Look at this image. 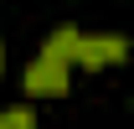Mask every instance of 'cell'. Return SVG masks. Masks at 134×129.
Here are the masks:
<instances>
[{
  "label": "cell",
  "mask_w": 134,
  "mask_h": 129,
  "mask_svg": "<svg viewBox=\"0 0 134 129\" xmlns=\"http://www.w3.org/2000/svg\"><path fill=\"white\" fill-rule=\"evenodd\" d=\"M21 83H26L31 98H62L67 88H72V67H67V62H52V57H36V62L21 72Z\"/></svg>",
  "instance_id": "2"
},
{
  "label": "cell",
  "mask_w": 134,
  "mask_h": 129,
  "mask_svg": "<svg viewBox=\"0 0 134 129\" xmlns=\"http://www.w3.org/2000/svg\"><path fill=\"white\" fill-rule=\"evenodd\" d=\"M0 129H36V109H31V103H10V109H0Z\"/></svg>",
  "instance_id": "4"
},
{
  "label": "cell",
  "mask_w": 134,
  "mask_h": 129,
  "mask_svg": "<svg viewBox=\"0 0 134 129\" xmlns=\"http://www.w3.org/2000/svg\"><path fill=\"white\" fill-rule=\"evenodd\" d=\"M0 72H5V41H0Z\"/></svg>",
  "instance_id": "5"
},
{
  "label": "cell",
  "mask_w": 134,
  "mask_h": 129,
  "mask_svg": "<svg viewBox=\"0 0 134 129\" xmlns=\"http://www.w3.org/2000/svg\"><path fill=\"white\" fill-rule=\"evenodd\" d=\"M134 52V41L124 31H83V41H77V62L72 67H119L124 57Z\"/></svg>",
  "instance_id": "1"
},
{
  "label": "cell",
  "mask_w": 134,
  "mask_h": 129,
  "mask_svg": "<svg viewBox=\"0 0 134 129\" xmlns=\"http://www.w3.org/2000/svg\"><path fill=\"white\" fill-rule=\"evenodd\" d=\"M77 41H83V31H77L72 21H62V26L41 41V57H52V62H67V67H72V62H77Z\"/></svg>",
  "instance_id": "3"
}]
</instances>
